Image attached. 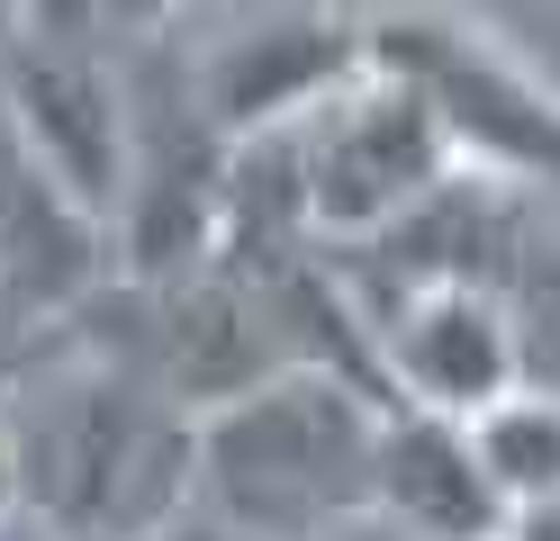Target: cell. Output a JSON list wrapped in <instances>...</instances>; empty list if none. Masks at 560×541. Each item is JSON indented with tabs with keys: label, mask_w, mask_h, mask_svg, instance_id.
<instances>
[{
	"label": "cell",
	"mask_w": 560,
	"mask_h": 541,
	"mask_svg": "<svg viewBox=\"0 0 560 541\" xmlns=\"http://www.w3.org/2000/svg\"><path fill=\"white\" fill-rule=\"evenodd\" d=\"M299 154H307V199H317V235L326 252H362L389 226H407L434 190L470 172L462 136H452L443 99L416 82V72L380 63L362 82H343L317 118L299 127Z\"/></svg>",
	"instance_id": "3957f363"
},
{
	"label": "cell",
	"mask_w": 560,
	"mask_h": 541,
	"mask_svg": "<svg viewBox=\"0 0 560 541\" xmlns=\"http://www.w3.org/2000/svg\"><path fill=\"white\" fill-rule=\"evenodd\" d=\"M127 91H136V172H127V208H118V280L172 289L218 262L235 144L218 136V118L190 91L182 27L127 46Z\"/></svg>",
	"instance_id": "5b68a950"
},
{
	"label": "cell",
	"mask_w": 560,
	"mask_h": 541,
	"mask_svg": "<svg viewBox=\"0 0 560 541\" xmlns=\"http://www.w3.org/2000/svg\"><path fill=\"white\" fill-rule=\"evenodd\" d=\"M163 541H226L218 524H182V532H163Z\"/></svg>",
	"instance_id": "e0dca14e"
},
{
	"label": "cell",
	"mask_w": 560,
	"mask_h": 541,
	"mask_svg": "<svg viewBox=\"0 0 560 541\" xmlns=\"http://www.w3.org/2000/svg\"><path fill=\"white\" fill-rule=\"evenodd\" d=\"M479 460H488V479L506 487L515 505V524L524 515H542V505H560V379H534V388H515L498 415H479Z\"/></svg>",
	"instance_id": "8fae6325"
},
{
	"label": "cell",
	"mask_w": 560,
	"mask_h": 541,
	"mask_svg": "<svg viewBox=\"0 0 560 541\" xmlns=\"http://www.w3.org/2000/svg\"><path fill=\"white\" fill-rule=\"evenodd\" d=\"M0 99H10L19 136L37 144V163L118 244V208L136 172L127 46H109L91 10H0Z\"/></svg>",
	"instance_id": "277c9868"
},
{
	"label": "cell",
	"mask_w": 560,
	"mask_h": 541,
	"mask_svg": "<svg viewBox=\"0 0 560 541\" xmlns=\"http://www.w3.org/2000/svg\"><path fill=\"white\" fill-rule=\"evenodd\" d=\"M63 343H73V325H46V316H27L10 289H0V415L19 407L27 388H37L55 361H63Z\"/></svg>",
	"instance_id": "7c38bea8"
},
{
	"label": "cell",
	"mask_w": 560,
	"mask_h": 541,
	"mask_svg": "<svg viewBox=\"0 0 560 541\" xmlns=\"http://www.w3.org/2000/svg\"><path fill=\"white\" fill-rule=\"evenodd\" d=\"M326 541H416V532L389 524V515H362V524H343V532H326Z\"/></svg>",
	"instance_id": "5bb4252c"
},
{
	"label": "cell",
	"mask_w": 560,
	"mask_h": 541,
	"mask_svg": "<svg viewBox=\"0 0 560 541\" xmlns=\"http://www.w3.org/2000/svg\"><path fill=\"white\" fill-rule=\"evenodd\" d=\"M0 289L46 325H73L118 289L109 226L37 163V144L19 136L10 99H0Z\"/></svg>",
	"instance_id": "9c48e42d"
},
{
	"label": "cell",
	"mask_w": 560,
	"mask_h": 541,
	"mask_svg": "<svg viewBox=\"0 0 560 541\" xmlns=\"http://www.w3.org/2000/svg\"><path fill=\"white\" fill-rule=\"evenodd\" d=\"M371 55L416 72L443 99L470 172L560 180V82L506 55L498 27H479L462 10H371Z\"/></svg>",
	"instance_id": "8992f818"
},
{
	"label": "cell",
	"mask_w": 560,
	"mask_h": 541,
	"mask_svg": "<svg viewBox=\"0 0 560 541\" xmlns=\"http://www.w3.org/2000/svg\"><path fill=\"white\" fill-rule=\"evenodd\" d=\"M27 515V487H19V460H10V433H0V532Z\"/></svg>",
	"instance_id": "4fadbf2b"
},
{
	"label": "cell",
	"mask_w": 560,
	"mask_h": 541,
	"mask_svg": "<svg viewBox=\"0 0 560 541\" xmlns=\"http://www.w3.org/2000/svg\"><path fill=\"white\" fill-rule=\"evenodd\" d=\"M389 397L335 371H280L199 415V524L226 541H326L380 515Z\"/></svg>",
	"instance_id": "7a4b0ae2"
},
{
	"label": "cell",
	"mask_w": 560,
	"mask_h": 541,
	"mask_svg": "<svg viewBox=\"0 0 560 541\" xmlns=\"http://www.w3.org/2000/svg\"><path fill=\"white\" fill-rule=\"evenodd\" d=\"M515 541H560V505H542V515H524Z\"/></svg>",
	"instance_id": "9a60e30c"
},
{
	"label": "cell",
	"mask_w": 560,
	"mask_h": 541,
	"mask_svg": "<svg viewBox=\"0 0 560 541\" xmlns=\"http://www.w3.org/2000/svg\"><path fill=\"white\" fill-rule=\"evenodd\" d=\"M182 63L226 144L290 136L371 72V10H254L218 36H182Z\"/></svg>",
	"instance_id": "52a82bcc"
},
{
	"label": "cell",
	"mask_w": 560,
	"mask_h": 541,
	"mask_svg": "<svg viewBox=\"0 0 560 541\" xmlns=\"http://www.w3.org/2000/svg\"><path fill=\"white\" fill-rule=\"evenodd\" d=\"M380 515L407 524L416 541H515V505L488 479L479 433L452 415H389Z\"/></svg>",
	"instance_id": "30bf717a"
},
{
	"label": "cell",
	"mask_w": 560,
	"mask_h": 541,
	"mask_svg": "<svg viewBox=\"0 0 560 541\" xmlns=\"http://www.w3.org/2000/svg\"><path fill=\"white\" fill-rule=\"evenodd\" d=\"M0 541H55V532H46L37 515H19V524H10V532H0Z\"/></svg>",
	"instance_id": "2e32d148"
},
{
	"label": "cell",
	"mask_w": 560,
	"mask_h": 541,
	"mask_svg": "<svg viewBox=\"0 0 560 541\" xmlns=\"http://www.w3.org/2000/svg\"><path fill=\"white\" fill-rule=\"evenodd\" d=\"M380 325V371H389L398 415H452L479 424L498 415L515 388H534V352H524V316L506 289H425V298H398Z\"/></svg>",
	"instance_id": "ba28073f"
},
{
	"label": "cell",
	"mask_w": 560,
	"mask_h": 541,
	"mask_svg": "<svg viewBox=\"0 0 560 541\" xmlns=\"http://www.w3.org/2000/svg\"><path fill=\"white\" fill-rule=\"evenodd\" d=\"M0 433L27 515L55 541H163L199 524V415L82 325L55 371L0 415Z\"/></svg>",
	"instance_id": "6da1fadb"
}]
</instances>
